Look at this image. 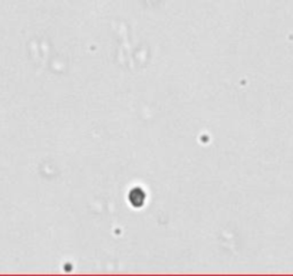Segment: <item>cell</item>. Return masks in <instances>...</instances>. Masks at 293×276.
<instances>
[{
  "label": "cell",
  "mask_w": 293,
  "mask_h": 276,
  "mask_svg": "<svg viewBox=\"0 0 293 276\" xmlns=\"http://www.w3.org/2000/svg\"><path fill=\"white\" fill-rule=\"evenodd\" d=\"M128 199H130V203H131L134 207H141V206L144 204V201H146V193H144L140 187L132 188V190L130 191Z\"/></svg>",
  "instance_id": "obj_1"
}]
</instances>
